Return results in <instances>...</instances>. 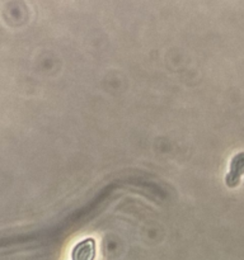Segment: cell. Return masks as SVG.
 <instances>
[{"label":"cell","instance_id":"cell-2","mask_svg":"<svg viewBox=\"0 0 244 260\" xmlns=\"http://www.w3.org/2000/svg\"><path fill=\"white\" fill-rule=\"evenodd\" d=\"M97 255L96 240L86 238L79 241L71 250V260H94Z\"/></svg>","mask_w":244,"mask_h":260},{"label":"cell","instance_id":"cell-1","mask_svg":"<svg viewBox=\"0 0 244 260\" xmlns=\"http://www.w3.org/2000/svg\"><path fill=\"white\" fill-rule=\"evenodd\" d=\"M244 175V151L238 152L234 155L233 159L230 161V168L226 174L225 184L229 188L238 187L240 183L241 177Z\"/></svg>","mask_w":244,"mask_h":260}]
</instances>
